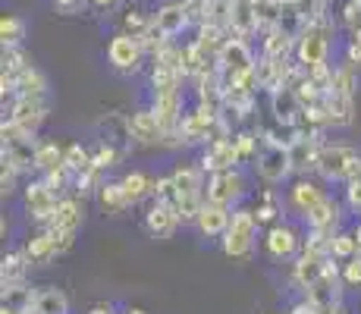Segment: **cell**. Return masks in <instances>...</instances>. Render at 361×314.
Returning <instances> with one entry per match:
<instances>
[{
  "label": "cell",
  "mask_w": 361,
  "mask_h": 314,
  "mask_svg": "<svg viewBox=\"0 0 361 314\" xmlns=\"http://www.w3.org/2000/svg\"><path fill=\"white\" fill-rule=\"evenodd\" d=\"M255 229H258V217L252 211H235L224 233V251L230 258H248L255 246Z\"/></svg>",
  "instance_id": "1"
},
{
  "label": "cell",
  "mask_w": 361,
  "mask_h": 314,
  "mask_svg": "<svg viewBox=\"0 0 361 314\" xmlns=\"http://www.w3.org/2000/svg\"><path fill=\"white\" fill-rule=\"evenodd\" d=\"M330 51V25L327 23H311L298 38V60L308 69H324Z\"/></svg>",
  "instance_id": "2"
},
{
  "label": "cell",
  "mask_w": 361,
  "mask_h": 314,
  "mask_svg": "<svg viewBox=\"0 0 361 314\" xmlns=\"http://www.w3.org/2000/svg\"><path fill=\"white\" fill-rule=\"evenodd\" d=\"M173 201L185 220H195L201 211L198 201V173L195 170H176L173 173Z\"/></svg>",
  "instance_id": "3"
},
{
  "label": "cell",
  "mask_w": 361,
  "mask_h": 314,
  "mask_svg": "<svg viewBox=\"0 0 361 314\" xmlns=\"http://www.w3.org/2000/svg\"><path fill=\"white\" fill-rule=\"evenodd\" d=\"M142 38H135V35H116L114 41L107 44V57L114 63L120 73H135L138 63H142Z\"/></svg>",
  "instance_id": "4"
},
{
  "label": "cell",
  "mask_w": 361,
  "mask_h": 314,
  "mask_svg": "<svg viewBox=\"0 0 361 314\" xmlns=\"http://www.w3.org/2000/svg\"><path fill=\"white\" fill-rule=\"evenodd\" d=\"M179 207L173 198H161L157 205H151L148 217H145V227H148V233L154 236V239H170L173 233H176V223H179Z\"/></svg>",
  "instance_id": "5"
},
{
  "label": "cell",
  "mask_w": 361,
  "mask_h": 314,
  "mask_svg": "<svg viewBox=\"0 0 361 314\" xmlns=\"http://www.w3.org/2000/svg\"><path fill=\"white\" fill-rule=\"evenodd\" d=\"M317 164H321V170L333 179H352V173L361 167V160L352 148H327L317 157Z\"/></svg>",
  "instance_id": "6"
},
{
  "label": "cell",
  "mask_w": 361,
  "mask_h": 314,
  "mask_svg": "<svg viewBox=\"0 0 361 314\" xmlns=\"http://www.w3.org/2000/svg\"><path fill=\"white\" fill-rule=\"evenodd\" d=\"M217 60H220V66H224V73H226V79H239L242 73H248V69H255L252 66V54H248V47L242 44L239 38H233V41H226L224 44V51L217 54Z\"/></svg>",
  "instance_id": "7"
},
{
  "label": "cell",
  "mask_w": 361,
  "mask_h": 314,
  "mask_svg": "<svg viewBox=\"0 0 361 314\" xmlns=\"http://www.w3.org/2000/svg\"><path fill=\"white\" fill-rule=\"evenodd\" d=\"M242 192H245V183H242V176L235 170L214 173V179L207 183V201H220V205H230Z\"/></svg>",
  "instance_id": "8"
},
{
  "label": "cell",
  "mask_w": 361,
  "mask_h": 314,
  "mask_svg": "<svg viewBox=\"0 0 361 314\" xmlns=\"http://www.w3.org/2000/svg\"><path fill=\"white\" fill-rule=\"evenodd\" d=\"M151 23H154V29L164 35V38H173V35H179L185 29V23H189V6L185 4H164L161 10L151 16Z\"/></svg>",
  "instance_id": "9"
},
{
  "label": "cell",
  "mask_w": 361,
  "mask_h": 314,
  "mask_svg": "<svg viewBox=\"0 0 361 314\" xmlns=\"http://www.w3.org/2000/svg\"><path fill=\"white\" fill-rule=\"evenodd\" d=\"M13 126H16L19 132H29L38 126L41 120H44V101H41V95H23V101L13 107Z\"/></svg>",
  "instance_id": "10"
},
{
  "label": "cell",
  "mask_w": 361,
  "mask_h": 314,
  "mask_svg": "<svg viewBox=\"0 0 361 314\" xmlns=\"http://www.w3.org/2000/svg\"><path fill=\"white\" fill-rule=\"evenodd\" d=\"M230 220H233V214L226 211V205H220V201H207V205H201V211H198V229L204 236H224L226 233V227H230Z\"/></svg>",
  "instance_id": "11"
},
{
  "label": "cell",
  "mask_w": 361,
  "mask_h": 314,
  "mask_svg": "<svg viewBox=\"0 0 361 314\" xmlns=\"http://www.w3.org/2000/svg\"><path fill=\"white\" fill-rule=\"evenodd\" d=\"M25 198H29L32 217H38V220H51V214L57 211V198H54V188L47 186V183H35V186H29Z\"/></svg>",
  "instance_id": "12"
},
{
  "label": "cell",
  "mask_w": 361,
  "mask_h": 314,
  "mask_svg": "<svg viewBox=\"0 0 361 314\" xmlns=\"http://www.w3.org/2000/svg\"><path fill=\"white\" fill-rule=\"evenodd\" d=\"M286 164H289V151L286 148H276V145H270L267 151L258 157V170L264 179H283V173H286Z\"/></svg>",
  "instance_id": "13"
},
{
  "label": "cell",
  "mask_w": 361,
  "mask_h": 314,
  "mask_svg": "<svg viewBox=\"0 0 361 314\" xmlns=\"http://www.w3.org/2000/svg\"><path fill=\"white\" fill-rule=\"evenodd\" d=\"M23 255L29 258V261H47V258H54L57 255V229H47V233L35 236L29 246H25Z\"/></svg>",
  "instance_id": "14"
},
{
  "label": "cell",
  "mask_w": 361,
  "mask_h": 314,
  "mask_svg": "<svg viewBox=\"0 0 361 314\" xmlns=\"http://www.w3.org/2000/svg\"><path fill=\"white\" fill-rule=\"evenodd\" d=\"M298 246V239H295V233L289 227H274L267 233V251L274 258H286V255H293Z\"/></svg>",
  "instance_id": "15"
},
{
  "label": "cell",
  "mask_w": 361,
  "mask_h": 314,
  "mask_svg": "<svg viewBox=\"0 0 361 314\" xmlns=\"http://www.w3.org/2000/svg\"><path fill=\"white\" fill-rule=\"evenodd\" d=\"M239 148H235L233 142H217L211 151H207V157H204V167H211V170H230V167L239 160Z\"/></svg>",
  "instance_id": "16"
},
{
  "label": "cell",
  "mask_w": 361,
  "mask_h": 314,
  "mask_svg": "<svg viewBox=\"0 0 361 314\" xmlns=\"http://www.w3.org/2000/svg\"><path fill=\"white\" fill-rule=\"evenodd\" d=\"M32 308H35V314H66L69 302L60 289H41L38 296H35Z\"/></svg>",
  "instance_id": "17"
},
{
  "label": "cell",
  "mask_w": 361,
  "mask_h": 314,
  "mask_svg": "<svg viewBox=\"0 0 361 314\" xmlns=\"http://www.w3.org/2000/svg\"><path fill=\"white\" fill-rule=\"evenodd\" d=\"M82 220V211L75 201H57V211L51 214V229L63 233V229H75Z\"/></svg>",
  "instance_id": "18"
},
{
  "label": "cell",
  "mask_w": 361,
  "mask_h": 314,
  "mask_svg": "<svg viewBox=\"0 0 361 314\" xmlns=\"http://www.w3.org/2000/svg\"><path fill=\"white\" fill-rule=\"evenodd\" d=\"M154 116H157V123H161V129H173V126H176V120H179V97H176V92L157 95Z\"/></svg>",
  "instance_id": "19"
},
{
  "label": "cell",
  "mask_w": 361,
  "mask_h": 314,
  "mask_svg": "<svg viewBox=\"0 0 361 314\" xmlns=\"http://www.w3.org/2000/svg\"><path fill=\"white\" fill-rule=\"evenodd\" d=\"M123 188H126L129 201H132V205H135V201L148 198L151 192H157V183L148 176V173H129V176L123 179Z\"/></svg>",
  "instance_id": "20"
},
{
  "label": "cell",
  "mask_w": 361,
  "mask_h": 314,
  "mask_svg": "<svg viewBox=\"0 0 361 314\" xmlns=\"http://www.w3.org/2000/svg\"><path fill=\"white\" fill-rule=\"evenodd\" d=\"M293 201H295L298 211L311 214V211H314V207L324 201V195H321V188H317V186H311V183H298V186L293 188Z\"/></svg>",
  "instance_id": "21"
},
{
  "label": "cell",
  "mask_w": 361,
  "mask_h": 314,
  "mask_svg": "<svg viewBox=\"0 0 361 314\" xmlns=\"http://www.w3.org/2000/svg\"><path fill=\"white\" fill-rule=\"evenodd\" d=\"M224 44H226V41H224V35H220L217 25H214V23L211 25H201V35H198V44L195 47L204 54V60L224 51Z\"/></svg>",
  "instance_id": "22"
},
{
  "label": "cell",
  "mask_w": 361,
  "mask_h": 314,
  "mask_svg": "<svg viewBox=\"0 0 361 314\" xmlns=\"http://www.w3.org/2000/svg\"><path fill=\"white\" fill-rule=\"evenodd\" d=\"M101 205L107 207V211H126L132 201H129L123 183H107V186H101Z\"/></svg>",
  "instance_id": "23"
},
{
  "label": "cell",
  "mask_w": 361,
  "mask_h": 314,
  "mask_svg": "<svg viewBox=\"0 0 361 314\" xmlns=\"http://www.w3.org/2000/svg\"><path fill=\"white\" fill-rule=\"evenodd\" d=\"M0 38H4V47H16L25 38V23L19 16H13V13H6L0 19Z\"/></svg>",
  "instance_id": "24"
},
{
  "label": "cell",
  "mask_w": 361,
  "mask_h": 314,
  "mask_svg": "<svg viewBox=\"0 0 361 314\" xmlns=\"http://www.w3.org/2000/svg\"><path fill=\"white\" fill-rule=\"evenodd\" d=\"M129 129H132V135L142 138V142H154L157 132H161V123H157L154 114H138L135 120L129 123Z\"/></svg>",
  "instance_id": "25"
},
{
  "label": "cell",
  "mask_w": 361,
  "mask_h": 314,
  "mask_svg": "<svg viewBox=\"0 0 361 314\" xmlns=\"http://www.w3.org/2000/svg\"><path fill=\"white\" fill-rule=\"evenodd\" d=\"M123 29H126V35H135V38H145L151 29V19L145 16V13H138V10H132L126 19H123Z\"/></svg>",
  "instance_id": "26"
},
{
  "label": "cell",
  "mask_w": 361,
  "mask_h": 314,
  "mask_svg": "<svg viewBox=\"0 0 361 314\" xmlns=\"http://www.w3.org/2000/svg\"><path fill=\"white\" fill-rule=\"evenodd\" d=\"M63 164V155H60L54 145H44V148L35 151V167H41V170H54V167Z\"/></svg>",
  "instance_id": "27"
},
{
  "label": "cell",
  "mask_w": 361,
  "mask_h": 314,
  "mask_svg": "<svg viewBox=\"0 0 361 314\" xmlns=\"http://www.w3.org/2000/svg\"><path fill=\"white\" fill-rule=\"evenodd\" d=\"M308 220H311V223H314V227H317V229H321V227H327V223H333V220H336V207H333V205H330V201H327V198H324V201H321V205H317V207H314V211H311V214H308Z\"/></svg>",
  "instance_id": "28"
},
{
  "label": "cell",
  "mask_w": 361,
  "mask_h": 314,
  "mask_svg": "<svg viewBox=\"0 0 361 314\" xmlns=\"http://www.w3.org/2000/svg\"><path fill=\"white\" fill-rule=\"evenodd\" d=\"M88 164H92V157H88L79 145H73V148L63 155V167H69V170H85Z\"/></svg>",
  "instance_id": "29"
},
{
  "label": "cell",
  "mask_w": 361,
  "mask_h": 314,
  "mask_svg": "<svg viewBox=\"0 0 361 314\" xmlns=\"http://www.w3.org/2000/svg\"><path fill=\"white\" fill-rule=\"evenodd\" d=\"M330 251L336 258H352V251H355V239H352V236H336V239L330 242Z\"/></svg>",
  "instance_id": "30"
},
{
  "label": "cell",
  "mask_w": 361,
  "mask_h": 314,
  "mask_svg": "<svg viewBox=\"0 0 361 314\" xmlns=\"http://www.w3.org/2000/svg\"><path fill=\"white\" fill-rule=\"evenodd\" d=\"M23 261H29L25 255H13V258H6L4 261V280L6 283H13L19 277V270H23Z\"/></svg>",
  "instance_id": "31"
},
{
  "label": "cell",
  "mask_w": 361,
  "mask_h": 314,
  "mask_svg": "<svg viewBox=\"0 0 361 314\" xmlns=\"http://www.w3.org/2000/svg\"><path fill=\"white\" fill-rule=\"evenodd\" d=\"M343 277H345V283H361V258H349Z\"/></svg>",
  "instance_id": "32"
},
{
  "label": "cell",
  "mask_w": 361,
  "mask_h": 314,
  "mask_svg": "<svg viewBox=\"0 0 361 314\" xmlns=\"http://www.w3.org/2000/svg\"><path fill=\"white\" fill-rule=\"evenodd\" d=\"M349 198L352 205H361V167L352 173V186H349Z\"/></svg>",
  "instance_id": "33"
},
{
  "label": "cell",
  "mask_w": 361,
  "mask_h": 314,
  "mask_svg": "<svg viewBox=\"0 0 361 314\" xmlns=\"http://www.w3.org/2000/svg\"><path fill=\"white\" fill-rule=\"evenodd\" d=\"M54 4H57L63 13H75V10H82V6H85V0H54Z\"/></svg>",
  "instance_id": "34"
},
{
  "label": "cell",
  "mask_w": 361,
  "mask_h": 314,
  "mask_svg": "<svg viewBox=\"0 0 361 314\" xmlns=\"http://www.w3.org/2000/svg\"><path fill=\"white\" fill-rule=\"evenodd\" d=\"M235 148H239V155H242V157H245V155H252V148H255L252 135H239V142H235Z\"/></svg>",
  "instance_id": "35"
},
{
  "label": "cell",
  "mask_w": 361,
  "mask_h": 314,
  "mask_svg": "<svg viewBox=\"0 0 361 314\" xmlns=\"http://www.w3.org/2000/svg\"><path fill=\"white\" fill-rule=\"evenodd\" d=\"M94 6H101V10H110V6H116L120 4V0H92Z\"/></svg>",
  "instance_id": "36"
},
{
  "label": "cell",
  "mask_w": 361,
  "mask_h": 314,
  "mask_svg": "<svg viewBox=\"0 0 361 314\" xmlns=\"http://www.w3.org/2000/svg\"><path fill=\"white\" fill-rule=\"evenodd\" d=\"M0 314H19V311L13 308V305H4V311H0Z\"/></svg>",
  "instance_id": "37"
},
{
  "label": "cell",
  "mask_w": 361,
  "mask_h": 314,
  "mask_svg": "<svg viewBox=\"0 0 361 314\" xmlns=\"http://www.w3.org/2000/svg\"><path fill=\"white\" fill-rule=\"evenodd\" d=\"M92 314H110V311H107V308H94Z\"/></svg>",
  "instance_id": "38"
},
{
  "label": "cell",
  "mask_w": 361,
  "mask_h": 314,
  "mask_svg": "<svg viewBox=\"0 0 361 314\" xmlns=\"http://www.w3.org/2000/svg\"><path fill=\"white\" fill-rule=\"evenodd\" d=\"M129 314H145V311H129Z\"/></svg>",
  "instance_id": "39"
}]
</instances>
